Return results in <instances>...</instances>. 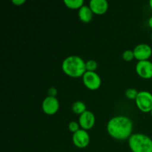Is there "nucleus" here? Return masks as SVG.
Wrapping results in <instances>:
<instances>
[{
	"label": "nucleus",
	"mask_w": 152,
	"mask_h": 152,
	"mask_svg": "<svg viewBox=\"0 0 152 152\" xmlns=\"http://www.w3.org/2000/svg\"><path fill=\"white\" fill-rule=\"evenodd\" d=\"M133 123L132 120L125 116H117L108 121L107 131L111 137L116 140H123L132 136Z\"/></svg>",
	"instance_id": "obj_1"
},
{
	"label": "nucleus",
	"mask_w": 152,
	"mask_h": 152,
	"mask_svg": "<svg viewBox=\"0 0 152 152\" xmlns=\"http://www.w3.org/2000/svg\"><path fill=\"white\" fill-rule=\"evenodd\" d=\"M62 69L69 77L74 78L81 77L86 72V62L80 56H70L62 62Z\"/></svg>",
	"instance_id": "obj_2"
},
{
	"label": "nucleus",
	"mask_w": 152,
	"mask_h": 152,
	"mask_svg": "<svg viewBox=\"0 0 152 152\" xmlns=\"http://www.w3.org/2000/svg\"><path fill=\"white\" fill-rule=\"evenodd\" d=\"M129 145L132 152H152V140L145 134H132L129 139Z\"/></svg>",
	"instance_id": "obj_3"
},
{
	"label": "nucleus",
	"mask_w": 152,
	"mask_h": 152,
	"mask_svg": "<svg viewBox=\"0 0 152 152\" xmlns=\"http://www.w3.org/2000/svg\"><path fill=\"white\" fill-rule=\"evenodd\" d=\"M135 101L137 106L141 111L145 113L151 112L152 110V94L150 92H139Z\"/></svg>",
	"instance_id": "obj_4"
},
{
	"label": "nucleus",
	"mask_w": 152,
	"mask_h": 152,
	"mask_svg": "<svg viewBox=\"0 0 152 152\" xmlns=\"http://www.w3.org/2000/svg\"><path fill=\"white\" fill-rule=\"evenodd\" d=\"M83 80L86 87L91 91L96 90L101 86L100 77L93 71H86L83 76Z\"/></svg>",
	"instance_id": "obj_5"
},
{
	"label": "nucleus",
	"mask_w": 152,
	"mask_h": 152,
	"mask_svg": "<svg viewBox=\"0 0 152 152\" xmlns=\"http://www.w3.org/2000/svg\"><path fill=\"white\" fill-rule=\"evenodd\" d=\"M73 142L80 148H84L88 145L90 142V137L88 132L84 129H80L73 134Z\"/></svg>",
	"instance_id": "obj_6"
},
{
	"label": "nucleus",
	"mask_w": 152,
	"mask_h": 152,
	"mask_svg": "<svg viewBox=\"0 0 152 152\" xmlns=\"http://www.w3.org/2000/svg\"><path fill=\"white\" fill-rule=\"evenodd\" d=\"M59 101L56 97L48 96L43 100L42 104V108L43 111L48 115H53L59 110Z\"/></svg>",
	"instance_id": "obj_7"
},
{
	"label": "nucleus",
	"mask_w": 152,
	"mask_h": 152,
	"mask_svg": "<svg viewBox=\"0 0 152 152\" xmlns=\"http://www.w3.org/2000/svg\"><path fill=\"white\" fill-rule=\"evenodd\" d=\"M136 71L141 78H152V62L148 60L139 61L136 65Z\"/></svg>",
	"instance_id": "obj_8"
},
{
	"label": "nucleus",
	"mask_w": 152,
	"mask_h": 152,
	"mask_svg": "<svg viewBox=\"0 0 152 152\" xmlns=\"http://www.w3.org/2000/svg\"><path fill=\"white\" fill-rule=\"evenodd\" d=\"M134 57L139 61L148 60L152 54V49L148 45L140 44L134 49Z\"/></svg>",
	"instance_id": "obj_9"
},
{
	"label": "nucleus",
	"mask_w": 152,
	"mask_h": 152,
	"mask_svg": "<svg viewBox=\"0 0 152 152\" xmlns=\"http://www.w3.org/2000/svg\"><path fill=\"white\" fill-rule=\"evenodd\" d=\"M79 124L84 130H89L92 129L95 124V117L90 111H86L80 116Z\"/></svg>",
	"instance_id": "obj_10"
},
{
	"label": "nucleus",
	"mask_w": 152,
	"mask_h": 152,
	"mask_svg": "<svg viewBox=\"0 0 152 152\" xmlns=\"http://www.w3.org/2000/svg\"><path fill=\"white\" fill-rule=\"evenodd\" d=\"M89 7L93 13L96 15L105 14L108 8V3L105 0H91L89 2Z\"/></svg>",
	"instance_id": "obj_11"
},
{
	"label": "nucleus",
	"mask_w": 152,
	"mask_h": 152,
	"mask_svg": "<svg viewBox=\"0 0 152 152\" xmlns=\"http://www.w3.org/2000/svg\"><path fill=\"white\" fill-rule=\"evenodd\" d=\"M93 12L91 10L90 7L88 6L83 5L81 8L79 10V18H80V20L83 22H91L93 18Z\"/></svg>",
	"instance_id": "obj_12"
},
{
	"label": "nucleus",
	"mask_w": 152,
	"mask_h": 152,
	"mask_svg": "<svg viewBox=\"0 0 152 152\" xmlns=\"http://www.w3.org/2000/svg\"><path fill=\"white\" fill-rule=\"evenodd\" d=\"M71 109H72L73 112L75 114L81 115L82 114H83L86 111V106L84 102H81V101H77V102L73 103L72 106H71Z\"/></svg>",
	"instance_id": "obj_13"
},
{
	"label": "nucleus",
	"mask_w": 152,
	"mask_h": 152,
	"mask_svg": "<svg viewBox=\"0 0 152 152\" xmlns=\"http://www.w3.org/2000/svg\"><path fill=\"white\" fill-rule=\"evenodd\" d=\"M64 3L67 7L70 9H80L83 6L84 1L83 0H64Z\"/></svg>",
	"instance_id": "obj_14"
},
{
	"label": "nucleus",
	"mask_w": 152,
	"mask_h": 152,
	"mask_svg": "<svg viewBox=\"0 0 152 152\" xmlns=\"http://www.w3.org/2000/svg\"><path fill=\"white\" fill-rule=\"evenodd\" d=\"M86 71H93L97 68V63L94 60H88L86 62Z\"/></svg>",
	"instance_id": "obj_15"
},
{
	"label": "nucleus",
	"mask_w": 152,
	"mask_h": 152,
	"mask_svg": "<svg viewBox=\"0 0 152 152\" xmlns=\"http://www.w3.org/2000/svg\"><path fill=\"white\" fill-rule=\"evenodd\" d=\"M139 92L137 91L136 89L134 88H129L126 91V97L130 99H136L137 96Z\"/></svg>",
	"instance_id": "obj_16"
},
{
	"label": "nucleus",
	"mask_w": 152,
	"mask_h": 152,
	"mask_svg": "<svg viewBox=\"0 0 152 152\" xmlns=\"http://www.w3.org/2000/svg\"><path fill=\"white\" fill-rule=\"evenodd\" d=\"M134 57V53L133 50H127L126 51L123 52V59L125 61H127V62H130Z\"/></svg>",
	"instance_id": "obj_17"
},
{
	"label": "nucleus",
	"mask_w": 152,
	"mask_h": 152,
	"mask_svg": "<svg viewBox=\"0 0 152 152\" xmlns=\"http://www.w3.org/2000/svg\"><path fill=\"white\" fill-rule=\"evenodd\" d=\"M79 125L80 124L75 121L71 122V123H69V125H68V129H69L70 132L74 134L75 132H77V131L80 130V126H79Z\"/></svg>",
	"instance_id": "obj_18"
},
{
	"label": "nucleus",
	"mask_w": 152,
	"mask_h": 152,
	"mask_svg": "<svg viewBox=\"0 0 152 152\" xmlns=\"http://www.w3.org/2000/svg\"><path fill=\"white\" fill-rule=\"evenodd\" d=\"M48 96L56 97V94H57V90H56L54 87L50 88L48 89Z\"/></svg>",
	"instance_id": "obj_19"
},
{
	"label": "nucleus",
	"mask_w": 152,
	"mask_h": 152,
	"mask_svg": "<svg viewBox=\"0 0 152 152\" xmlns=\"http://www.w3.org/2000/svg\"><path fill=\"white\" fill-rule=\"evenodd\" d=\"M25 2V0H13V1H12V3L14 4L16 6L22 5V4H24Z\"/></svg>",
	"instance_id": "obj_20"
},
{
	"label": "nucleus",
	"mask_w": 152,
	"mask_h": 152,
	"mask_svg": "<svg viewBox=\"0 0 152 152\" xmlns=\"http://www.w3.org/2000/svg\"><path fill=\"white\" fill-rule=\"evenodd\" d=\"M148 26H149L151 28H152V16H151V17L148 19Z\"/></svg>",
	"instance_id": "obj_21"
},
{
	"label": "nucleus",
	"mask_w": 152,
	"mask_h": 152,
	"mask_svg": "<svg viewBox=\"0 0 152 152\" xmlns=\"http://www.w3.org/2000/svg\"><path fill=\"white\" fill-rule=\"evenodd\" d=\"M149 6H150V7L152 9V0H151V1H149Z\"/></svg>",
	"instance_id": "obj_22"
},
{
	"label": "nucleus",
	"mask_w": 152,
	"mask_h": 152,
	"mask_svg": "<svg viewBox=\"0 0 152 152\" xmlns=\"http://www.w3.org/2000/svg\"><path fill=\"white\" fill-rule=\"evenodd\" d=\"M151 42H152V33H151Z\"/></svg>",
	"instance_id": "obj_23"
},
{
	"label": "nucleus",
	"mask_w": 152,
	"mask_h": 152,
	"mask_svg": "<svg viewBox=\"0 0 152 152\" xmlns=\"http://www.w3.org/2000/svg\"><path fill=\"white\" fill-rule=\"evenodd\" d=\"M151 117H152V110H151Z\"/></svg>",
	"instance_id": "obj_24"
}]
</instances>
